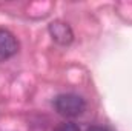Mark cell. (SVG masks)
<instances>
[{
	"instance_id": "cell-5",
	"label": "cell",
	"mask_w": 132,
	"mask_h": 131,
	"mask_svg": "<svg viewBox=\"0 0 132 131\" xmlns=\"http://www.w3.org/2000/svg\"><path fill=\"white\" fill-rule=\"evenodd\" d=\"M86 131H111L108 127H101V125H94L91 128H88Z\"/></svg>"
},
{
	"instance_id": "cell-3",
	"label": "cell",
	"mask_w": 132,
	"mask_h": 131,
	"mask_svg": "<svg viewBox=\"0 0 132 131\" xmlns=\"http://www.w3.org/2000/svg\"><path fill=\"white\" fill-rule=\"evenodd\" d=\"M19 51V42L15 35L8 30H0V62L11 59Z\"/></svg>"
},
{
	"instance_id": "cell-1",
	"label": "cell",
	"mask_w": 132,
	"mask_h": 131,
	"mask_svg": "<svg viewBox=\"0 0 132 131\" xmlns=\"http://www.w3.org/2000/svg\"><path fill=\"white\" fill-rule=\"evenodd\" d=\"M54 108L60 116L68 117V119H74V117H78L85 113L86 102L78 94L65 93V94H59L54 99Z\"/></svg>"
},
{
	"instance_id": "cell-4",
	"label": "cell",
	"mask_w": 132,
	"mask_h": 131,
	"mask_svg": "<svg viewBox=\"0 0 132 131\" xmlns=\"http://www.w3.org/2000/svg\"><path fill=\"white\" fill-rule=\"evenodd\" d=\"M54 131H80V128H78V125L74 123V122H63V123H60L59 127H55Z\"/></svg>"
},
{
	"instance_id": "cell-2",
	"label": "cell",
	"mask_w": 132,
	"mask_h": 131,
	"mask_svg": "<svg viewBox=\"0 0 132 131\" xmlns=\"http://www.w3.org/2000/svg\"><path fill=\"white\" fill-rule=\"evenodd\" d=\"M48 31L51 34L52 40L57 42L59 45H69L72 40H74V33L71 30V26L66 23V22H62V20H54L49 23L48 26Z\"/></svg>"
}]
</instances>
